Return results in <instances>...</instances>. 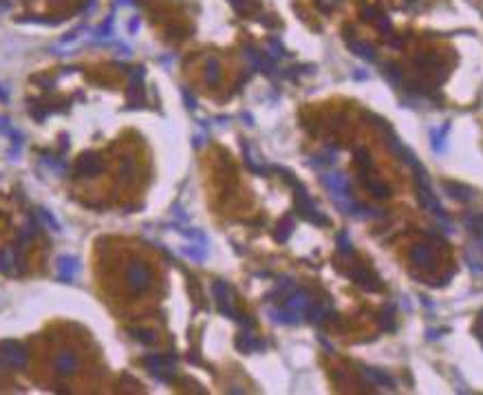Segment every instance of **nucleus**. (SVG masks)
I'll use <instances>...</instances> for the list:
<instances>
[{
  "label": "nucleus",
  "mask_w": 483,
  "mask_h": 395,
  "mask_svg": "<svg viewBox=\"0 0 483 395\" xmlns=\"http://www.w3.org/2000/svg\"><path fill=\"white\" fill-rule=\"evenodd\" d=\"M349 276H351L353 281L358 283L362 289H366V291H377L379 287H382L379 278L373 274L371 270H366V267H362V265H358L353 272H349Z\"/></svg>",
  "instance_id": "obj_1"
},
{
  "label": "nucleus",
  "mask_w": 483,
  "mask_h": 395,
  "mask_svg": "<svg viewBox=\"0 0 483 395\" xmlns=\"http://www.w3.org/2000/svg\"><path fill=\"white\" fill-rule=\"evenodd\" d=\"M3 358L7 360L9 364H14V367H22L27 360V354L22 347H18L14 342H5L3 344Z\"/></svg>",
  "instance_id": "obj_2"
},
{
  "label": "nucleus",
  "mask_w": 483,
  "mask_h": 395,
  "mask_svg": "<svg viewBox=\"0 0 483 395\" xmlns=\"http://www.w3.org/2000/svg\"><path fill=\"white\" fill-rule=\"evenodd\" d=\"M444 188L448 190V194L452 199H457V201H472V199L476 197L472 188H468L463 184H455V181H446Z\"/></svg>",
  "instance_id": "obj_3"
},
{
  "label": "nucleus",
  "mask_w": 483,
  "mask_h": 395,
  "mask_svg": "<svg viewBox=\"0 0 483 395\" xmlns=\"http://www.w3.org/2000/svg\"><path fill=\"white\" fill-rule=\"evenodd\" d=\"M410 256H413V260H415V263H417L419 267H430V263H432V254H430V247H428V245L413 247Z\"/></svg>",
  "instance_id": "obj_4"
},
{
  "label": "nucleus",
  "mask_w": 483,
  "mask_h": 395,
  "mask_svg": "<svg viewBox=\"0 0 483 395\" xmlns=\"http://www.w3.org/2000/svg\"><path fill=\"white\" fill-rule=\"evenodd\" d=\"M466 226H468L470 232L476 234V241H479L481 247H483V214H468Z\"/></svg>",
  "instance_id": "obj_5"
},
{
  "label": "nucleus",
  "mask_w": 483,
  "mask_h": 395,
  "mask_svg": "<svg viewBox=\"0 0 483 395\" xmlns=\"http://www.w3.org/2000/svg\"><path fill=\"white\" fill-rule=\"evenodd\" d=\"M448 130H450V124H444L442 128L432 130V148L437 150V153H442L446 148V135H448Z\"/></svg>",
  "instance_id": "obj_6"
},
{
  "label": "nucleus",
  "mask_w": 483,
  "mask_h": 395,
  "mask_svg": "<svg viewBox=\"0 0 483 395\" xmlns=\"http://www.w3.org/2000/svg\"><path fill=\"white\" fill-rule=\"evenodd\" d=\"M130 278H132V285H135L137 289H139V287H146V285H148V272L143 270L141 265H135V267H132Z\"/></svg>",
  "instance_id": "obj_7"
},
{
  "label": "nucleus",
  "mask_w": 483,
  "mask_h": 395,
  "mask_svg": "<svg viewBox=\"0 0 483 395\" xmlns=\"http://www.w3.org/2000/svg\"><path fill=\"white\" fill-rule=\"evenodd\" d=\"M364 373L369 375V378H371L373 382H377V384H384V386H389V388H393V386H395L393 378H389V375L382 373V371H375V369H364Z\"/></svg>",
  "instance_id": "obj_8"
},
{
  "label": "nucleus",
  "mask_w": 483,
  "mask_h": 395,
  "mask_svg": "<svg viewBox=\"0 0 483 395\" xmlns=\"http://www.w3.org/2000/svg\"><path fill=\"white\" fill-rule=\"evenodd\" d=\"M353 49V53H358L364 60H375V53H373V47L371 45H364V42H349Z\"/></svg>",
  "instance_id": "obj_9"
},
{
  "label": "nucleus",
  "mask_w": 483,
  "mask_h": 395,
  "mask_svg": "<svg viewBox=\"0 0 483 395\" xmlns=\"http://www.w3.org/2000/svg\"><path fill=\"white\" fill-rule=\"evenodd\" d=\"M73 364H75V358H71V354H64L58 360V371L60 373H71V371H73V369H71Z\"/></svg>",
  "instance_id": "obj_10"
},
{
  "label": "nucleus",
  "mask_w": 483,
  "mask_h": 395,
  "mask_svg": "<svg viewBox=\"0 0 483 395\" xmlns=\"http://www.w3.org/2000/svg\"><path fill=\"white\" fill-rule=\"evenodd\" d=\"M379 323H382V327H384L386 331H393V329H395V323H393V309L386 307L384 312H382V316H379Z\"/></svg>",
  "instance_id": "obj_11"
},
{
  "label": "nucleus",
  "mask_w": 483,
  "mask_h": 395,
  "mask_svg": "<svg viewBox=\"0 0 483 395\" xmlns=\"http://www.w3.org/2000/svg\"><path fill=\"white\" fill-rule=\"evenodd\" d=\"M236 344H238V347H240V349H243V351H252V349H256V347H261V344H258V342H256V340H254V338H252V336H250V333H243V336H240V338H238V342H236Z\"/></svg>",
  "instance_id": "obj_12"
},
{
  "label": "nucleus",
  "mask_w": 483,
  "mask_h": 395,
  "mask_svg": "<svg viewBox=\"0 0 483 395\" xmlns=\"http://www.w3.org/2000/svg\"><path fill=\"white\" fill-rule=\"evenodd\" d=\"M386 77H389L391 84H400L402 82V73L395 64H386Z\"/></svg>",
  "instance_id": "obj_13"
},
{
  "label": "nucleus",
  "mask_w": 483,
  "mask_h": 395,
  "mask_svg": "<svg viewBox=\"0 0 483 395\" xmlns=\"http://www.w3.org/2000/svg\"><path fill=\"white\" fill-rule=\"evenodd\" d=\"M205 77H208V82H216V80H219V64H216L214 62V60H212V62H208V71H205Z\"/></svg>",
  "instance_id": "obj_14"
},
{
  "label": "nucleus",
  "mask_w": 483,
  "mask_h": 395,
  "mask_svg": "<svg viewBox=\"0 0 483 395\" xmlns=\"http://www.w3.org/2000/svg\"><path fill=\"white\" fill-rule=\"evenodd\" d=\"M280 228H282V230H280L278 234H276V239H278V241H285V239H287V234L292 232V221H285Z\"/></svg>",
  "instance_id": "obj_15"
},
{
  "label": "nucleus",
  "mask_w": 483,
  "mask_h": 395,
  "mask_svg": "<svg viewBox=\"0 0 483 395\" xmlns=\"http://www.w3.org/2000/svg\"><path fill=\"white\" fill-rule=\"evenodd\" d=\"M340 252H342V254H353V247L349 245L347 234H342V236H340Z\"/></svg>",
  "instance_id": "obj_16"
},
{
  "label": "nucleus",
  "mask_w": 483,
  "mask_h": 395,
  "mask_svg": "<svg viewBox=\"0 0 483 395\" xmlns=\"http://www.w3.org/2000/svg\"><path fill=\"white\" fill-rule=\"evenodd\" d=\"M337 3V0H320V5H322V7L324 9H331V7H333V5Z\"/></svg>",
  "instance_id": "obj_17"
},
{
  "label": "nucleus",
  "mask_w": 483,
  "mask_h": 395,
  "mask_svg": "<svg viewBox=\"0 0 483 395\" xmlns=\"http://www.w3.org/2000/svg\"><path fill=\"white\" fill-rule=\"evenodd\" d=\"M406 3H408V5H410V3H415V0H406Z\"/></svg>",
  "instance_id": "obj_18"
},
{
  "label": "nucleus",
  "mask_w": 483,
  "mask_h": 395,
  "mask_svg": "<svg viewBox=\"0 0 483 395\" xmlns=\"http://www.w3.org/2000/svg\"><path fill=\"white\" fill-rule=\"evenodd\" d=\"M481 320H483V314H481Z\"/></svg>",
  "instance_id": "obj_19"
}]
</instances>
